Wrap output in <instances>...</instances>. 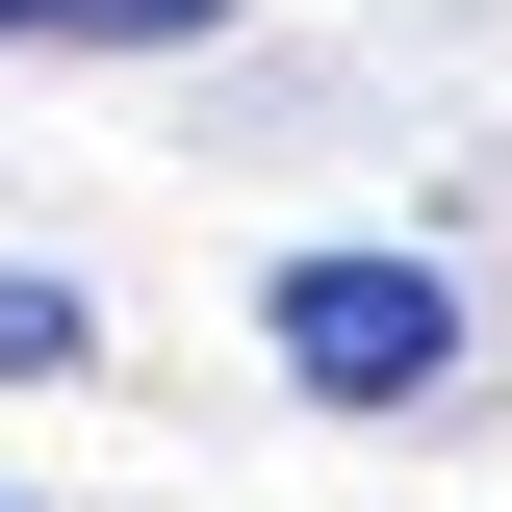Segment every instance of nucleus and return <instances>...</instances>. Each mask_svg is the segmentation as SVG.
Here are the masks:
<instances>
[{"label": "nucleus", "instance_id": "nucleus-3", "mask_svg": "<svg viewBox=\"0 0 512 512\" xmlns=\"http://www.w3.org/2000/svg\"><path fill=\"white\" fill-rule=\"evenodd\" d=\"M103 359V308H77V282H0V384H77Z\"/></svg>", "mask_w": 512, "mask_h": 512}, {"label": "nucleus", "instance_id": "nucleus-2", "mask_svg": "<svg viewBox=\"0 0 512 512\" xmlns=\"http://www.w3.org/2000/svg\"><path fill=\"white\" fill-rule=\"evenodd\" d=\"M0 52H231V0H0Z\"/></svg>", "mask_w": 512, "mask_h": 512}, {"label": "nucleus", "instance_id": "nucleus-1", "mask_svg": "<svg viewBox=\"0 0 512 512\" xmlns=\"http://www.w3.org/2000/svg\"><path fill=\"white\" fill-rule=\"evenodd\" d=\"M256 359L308 384V410H436V384H461V282L333 231V256H282V282H256Z\"/></svg>", "mask_w": 512, "mask_h": 512}]
</instances>
